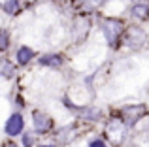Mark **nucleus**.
<instances>
[{"label": "nucleus", "mask_w": 149, "mask_h": 147, "mask_svg": "<svg viewBox=\"0 0 149 147\" xmlns=\"http://www.w3.org/2000/svg\"><path fill=\"white\" fill-rule=\"evenodd\" d=\"M30 59H34V51L30 47H19L17 49V62L19 64H26V62H30Z\"/></svg>", "instance_id": "6"}, {"label": "nucleus", "mask_w": 149, "mask_h": 147, "mask_svg": "<svg viewBox=\"0 0 149 147\" xmlns=\"http://www.w3.org/2000/svg\"><path fill=\"white\" fill-rule=\"evenodd\" d=\"M146 111H147L146 106H127V107H123V115L128 123H136Z\"/></svg>", "instance_id": "5"}, {"label": "nucleus", "mask_w": 149, "mask_h": 147, "mask_svg": "<svg viewBox=\"0 0 149 147\" xmlns=\"http://www.w3.org/2000/svg\"><path fill=\"white\" fill-rule=\"evenodd\" d=\"M147 13H149L147 4H136V6H132V15L134 17L143 19V17H147Z\"/></svg>", "instance_id": "8"}, {"label": "nucleus", "mask_w": 149, "mask_h": 147, "mask_svg": "<svg viewBox=\"0 0 149 147\" xmlns=\"http://www.w3.org/2000/svg\"><path fill=\"white\" fill-rule=\"evenodd\" d=\"M42 147H53V145H42Z\"/></svg>", "instance_id": "15"}, {"label": "nucleus", "mask_w": 149, "mask_h": 147, "mask_svg": "<svg viewBox=\"0 0 149 147\" xmlns=\"http://www.w3.org/2000/svg\"><path fill=\"white\" fill-rule=\"evenodd\" d=\"M8 44H10V38H8V34L4 32V30H0V51H4V49L8 47Z\"/></svg>", "instance_id": "10"}, {"label": "nucleus", "mask_w": 149, "mask_h": 147, "mask_svg": "<svg viewBox=\"0 0 149 147\" xmlns=\"http://www.w3.org/2000/svg\"><path fill=\"white\" fill-rule=\"evenodd\" d=\"M89 147H108V145H106L102 140H95V141H91V144H89Z\"/></svg>", "instance_id": "11"}, {"label": "nucleus", "mask_w": 149, "mask_h": 147, "mask_svg": "<svg viewBox=\"0 0 149 147\" xmlns=\"http://www.w3.org/2000/svg\"><path fill=\"white\" fill-rule=\"evenodd\" d=\"M8 2V0H0V4H2V6H4V4H6Z\"/></svg>", "instance_id": "13"}, {"label": "nucleus", "mask_w": 149, "mask_h": 147, "mask_svg": "<svg viewBox=\"0 0 149 147\" xmlns=\"http://www.w3.org/2000/svg\"><path fill=\"white\" fill-rule=\"evenodd\" d=\"M40 64H44V66H51V68H58L62 64V57L61 55H44L40 59Z\"/></svg>", "instance_id": "7"}, {"label": "nucleus", "mask_w": 149, "mask_h": 147, "mask_svg": "<svg viewBox=\"0 0 149 147\" xmlns=\"http://www.w3.org/2000/svg\"><path fill=\"white\" fill-rule=\"evenodd\" d=\"M32 123H34V130L40 132V134L47 132L51 126H53L51 117H49V115H45V113H42V111H34V113H32Z\"/></svg>", "instance_id": "4"}, {"label": "nucleus", "mask_w": 149, "mask_h": 147, "mask_svg": "<svg viewBox=\"0 0 149 147\" xmlns=\"http://www.w3.org/2000/svg\"><path fill=\"white\" fill-rule=\"evenodd\" d=\"M6 147H15V145H13V144H10V145H6Z\"/></svg>", "instance_id": "14"}, {"label": "nucleus", "mask_w": 149, "mask_h": 147, "mask_svg": "<svg viewBox=\"0 0 149 147\" xmlns=\"http://www.w3.org/2000/svg\"><path fill=\"white\" fill-rule=\"evenodd\" d=\"M2 8H4V10H6L10 15H15V13H17V8H19V2H17V0H8V2L4 4Z\"/></svg>", "instance_id": "9"}, {"label": "nucleus", "mask_w": 149, "mask_h": 147, "mask_svg": "<svg viewBox=\"0 0 149 147\" xmlns=\"http://www.w3.org/2000/svg\"><path fill=\"white\" fill-rule=\"evenodd\" d=\"M106 136L109 138V141L111 144H121L125 138V126L121 121H117V119H113V121H109L108 125H106Z\"/></svg>", "instance_id": "2"}, {"label": "nucleus", "mask_w": 149, "mask_h": 147, "mask_svg": "<svg viewBox=\"0 0 149 147\" xmlns=\"http://www.w3.org/2000/svg\"><path fill=\"white\" fill-rule=\"evenodd\" d=\"M23 126H25V121H23V117L19 113H13L10 119L6 121V126H4V130H6L8 136H19V134L23 132Z\"/></svg>", "instance_id": "3"}, {"label": "nucleus", "mask_w": 149, "mask_h": 147, "mask_svg": "<svg viewBox=\"0 0 149 147\" xmlns=\"http://www.w3.org/2000/svg\"><path fill=\"white\" fill-rule=\"evenodd\" d=\"M85 2H89V4H93V6H96V4H100V0H85Z\"/></svg>", "instance_id": "12"}, {"label": "nucleus", "mask_w": 149, "mask_h": 147, "mask_svg": "<svg viewBox=\"0 0 149 147\" xmlns=\"http://www.w3.org/2000/svg\"><path fill=\"white\" fill-rule=\"evenodd\" d=\"M100 28H102V32H104L108 44L115 45L117 38H119L121 30H123V25H121V21H117V19H102L100 21Z\"/></svg>", "instance_id": "1"}]
</instances>
